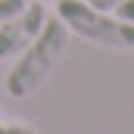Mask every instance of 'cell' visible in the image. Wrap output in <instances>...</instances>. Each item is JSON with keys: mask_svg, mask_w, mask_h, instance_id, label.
Instances as JSON below:
<instances>
[{"mask_svg": "<svg viewBox=\"0 0 134 134\" xmlns=\"http://www.w3.org/2000/svg\"><path fill=\"white\" fill-rule=\"evenodd\" d=\"M69 34L72 31L66 28V22L59 16H47L44 28L28 41V47L19 53L16 66L9 69V75H6V94L9 97L22 100V97L34 94L47 81V75L53 72V66L59 63V56L66 53Z\"/></svg>", "mask_w": 134, "mask_h": 134, "instance_id": "obj_1", "label": "cell"}, {"mask_svg": "<svg viewBox=\"0 0 134 134\" xmlns=\"http://www.w3.org/2000/svg\"><path fill=\"white\" fill-rule=\"evenodd\" d=\"M56 16L66 22V28L84 41H94L115 50H134V22L122 16H109L106 9H97L84 0H59Z\"/></svg>", "mask_w": 134, "mask_h": 134, "instance_id": "obj_2", "label": "cell"}, {"mask_svg": "<svg viewBox=\"0 0 134 134\" xmlns=\"http://www.w3.org/2000/svg\"><path fill=\"white\" fill-rule=\"evenodd\" d=\"M44 22H47V9H44L41 0H28V6L19 16L0 22V59H9V56L22 53L28 47V41L44 28Z\"/></svg>", "mask_w": 134, "mask_h": 134, "instance_id": "obj_3", "label": "cell"}, {"mask_svg": "<svg viewBox=\"0 0 134 134\" xmlns=\"http://www.w3.org/2000/svg\"><path fill=\"white\" fill-rule=\"evenodd\" d=\"M25 6H28V0H0V22H6V19L19 16Z\"/></svg>", "mask_w": 134, "mask_h": 134, "instance_id": "obj_4", "label": "cell"}, {"mask_svg": "<svg viewBox=\"0 0 134 134\" xmlns=\"http://www.w3.org/2000/svg\"><path fill=\"white\" fill-rule=\"evenodd\" d=\"M115 16H122V19L134 22V0H125V3H119V6H115Z\"/></svg>", "mask_w": 134, "mask_h": 134, "instance_id": "obj_5", "label": "cell"}, {"mask_svg": "<svg viewBox=\"0 0 134 134\" xmlns=\"http://www.w3.org/2000/svg\"><path fill=\"white\" fill-rule=\"evenodd\" d=\"M119 3H125V0H91V6H97V9H106V13H109V9H115Z\"/></svg>", "mask_w": 134, "mask_h": 134, "instance_id": "obj_6", "label": "cell"}, {"mask_svg": "<svg viewBox=\"0 0 134 134\" xmlns=\"http://www.w3.org/2000/svg\"><path fill=\"white\" fill-rule=\"evenodd\" d=\"M0 134H28V128H0Z\"/></svg>", "mask_w": 134, "mask_h": 134, "instance_id": "obj_7", "label": "cell"}, {"mask_svg": "<svg viewBox=\"0 0 134 134\" xmlns=\"http://www.w3.org/2000/svg\"><path fill=\"white\" fill-rule=\"evenodd\" d=\"M41 3H59V0H41Z\"/></svg>", "mask_w": 134, "mask_h": 134, "instance_id": "obj_8", "label": "cell"}]
</instances>
